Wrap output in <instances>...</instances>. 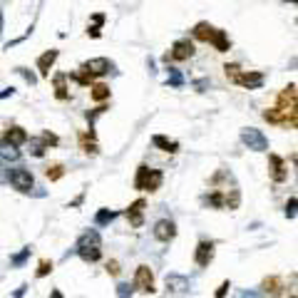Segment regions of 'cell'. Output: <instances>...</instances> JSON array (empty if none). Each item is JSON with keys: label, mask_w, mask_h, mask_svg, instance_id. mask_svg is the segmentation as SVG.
Instances as JSON below:
<instances>
[{"label": "cell", "mask_w": 298, "mask_h": 298, "mask_svg": "<svg viewBox=\"0 0 298 298\" xmlns=\"http://www.w3.org/2000/svg\"><path fill=\"white\" fill-rule=\"evenodd\" d=\"M276 107L283 110V112L296 107V84H293V82L288 84V87H283V92L279 95V104H276Z\"/></svg>", "instance_id": "obj_13"}, {"label": "cell", "mask_w": 298, "mask_h": 298, "mask_svg": "<svg viewBox=\"0 0 298 298\" xmlns=\"http://www.w3.org/2000/svg\"><path fill=\"white\" fill-rule=\"evenodd\" d=\"M166 288L172 291H189V281L182 276H166Z\"/></svg>", "instance_id": "obj_27"}, {"label": "cell", "mask_w": 298, "mask_h": 298, "mask_svg": "<svg viewBox=\"0 0 298 298\" xmlns=\"http://www.w3.org/2000/svg\"><path fill=\"white\" fill-rule=\"evenodd\" d=\"M152 144L159 147L162 152H166V154H177V152H179V142L169 139V137H164V134H154V137H152Z\"/></svg>", "instance_id": "obj_15"}, {"label": "cell", "mask_w": 298, "mask_h": 298, "mask_svg": "<svg viewBox=\"0 0 298 298\" xmlns=\"http://www.w3.org/2000/svg\"><path fill=\"white\" fill-rule=\"evenodd\" d=\"M90 97L95 102H104V99H110V84H104V82H97V84H90Z\"/></svg>", "instance_id": "obj_23"}, {"label": "cell", "mask_w": 298, "mask_h": 298, "mask_svg": "<svg viewBox=\"0 0 298 298\" xmlns=\"http://www.w3.org/2000/svg\"><path fill=\"white\" fill-rule=\"evenodd\" d=\"M162 179H164V174L159 172V169H149L147 172V179H144V184H142V191H157L159 186H162Z\"/></svg>", "instance_id": "obj_14"}, {"label": "cell", "mask_w": 298, "mask_h": 298, "mask_svg": "<svg viewBox=\"0 0 298 298\" xmlns=\"http://www.w3.org/2000/svg\"><path fill=\"white\" fill-rule=\"evenodd\" d=\"M107 273L110 276H119V264L117 261H107Z\"/></svg>", "instance_id": "obj_41"}, {"label": "cell", "mask_w": 298, "mask_h": 298, "mask_svg": "<svg viewBox=\"0 0 298 298\" xmlns=\"http://www.w3.org/2000/svg\"><path fill=\"white\" fill-rule=\"evenodd\" d=\"M52 84H55V97L57 99H67L70 97V87H67V75L65 72H57L55 77H52Z\"/></svg>", "instance_id": "obj_19"}, {"label": "cell", "mask_w": 298, "mask_h": 298, "mask_svg": "<svg viewBox=\"0 0 298 298\" xmlns=\"http://www.w3.org/2000/svg\"><path fill=\"white\" fill-rule=\"evenodd\" d=\"M194 42H191V40H186V37H182V40H177L174 42V45H172V52H169L166 55V60L169 57H172V60H189V57H194Z\"/></svg>", "instance_id": "obj_8"}, {"label": "cell", "mask_w": 298, "mask_h": 298, "mask_svg": "<svg viewBox=\"0 0 298 298\" xmlns=\"http://www.w3.org/2000/svg\"><path fill=\"white\" fill-rule=\"evenodd\" d=\"M70 77H72L77 84H84V87H90V84L95 82V77H92L90 72H84V70H77V72H72Z\"/></svg>", "instance_id": "obj_29"}, {"label": "cell", "mask_w": 298, "mask_h": 298, "mask_svg": "<svg viewBox=\"0 0 298 298\" xmlns=\"http://www.w3.org/2000/svg\"><path fill=\"white\" fill-rule=\"evenodd\" d=\"M30 137H28V132L23 130V127H17V124H13V127H8V130L3 132V139L0 142H8V144H13V147H20V144H25Z\"/></svg>", "instance_id": "obj_11"}, {"label": "cell", "mask_w": 298, "mask_h": 298, "mask_svg": "<svg viewBox=\"0 0 298 298\" xmlns=\"http://www.w3.org/2000/svg\"><path fill=\"white\" fill-rule=\"evenodd\" d=\"M239 72H241V67L236 65V62H231V65H224V75H226V77H229L231 82H236Z\"/></svg>", "instance_id": "obj_33"}, {"label": "cell", "mask_w": 298, "mask_h": 298, "mask_svg": "<svg viewBox=\"0 0 298 298\" xmlns=\"http://www.w3.org/2000/svg\"><path fill=\"white\" fill-rule=\"evenodd\" d=\"M0 157L3 159H10V162H17L20 159V149L8 144V142H0Z\"/></svg>", "instance_id": "obj_24"}, {"label": "cell", "mask_w": 298, "mask_h": 298, "mask_svg": "<svg viewBox=\"0 0 298 298\" xmlns=\"http://www.w3.org/2000/svg\"><path fill=\"white\" fill-rule=\"evenodd\" d=\"M281 288H283V281L279 279V276H268V279H264V283H261V291L266 293V296H279L281 293Z\"/></svg>", "instance_id": "obj_20"}, {"label": "cell", "mask_w": 298, "mask_h": 298, "mask_svg": "<svg viewBox=\"0 0 298 298\" xmlns=\"http://www.w3.org/2000/svg\"><path fill=\"white\" fill-rule=\"evenodd\" d=\"M48 273H52V261L42 259V261H40V266H37V279H45Z\"/></svg>", "instance_id": "obj_35"}, {"label": "cell", "mask_w": 298, "mask_h": 298, "mask_svg": "<svg viewBox=\"0 0 298 298\" xmlns=\"http://www.w3.org/2000/svg\"><path fill=\"white\" fill-rule=\"evenodd\" d=\"M30 142V154L33 157H42V154H45V144H42V139H28Z\"/></svg>", "instance_id": "obj_30"}, {"label": "cell", "mask_w": 298, "mask_h": 298, "mask_svg": "<svg viewBox=\"0 0 298 298\" xmlns=\"http://www.w3.org/2000/svg\"><path fill=\"white\" fill-rule=\"evenodd\" d=\"M291 3H296V0H291Z\"/></svg>", "instance_id": "obj_51"}, {"label": "cell", "mask_w": 298, "mask_h": 298, "mask_svg": "<svg viewBox=\"0 0 298 298\" xmlns=\"http://www.w3.org/2000/svg\"><path fill=\"white\" fill-rule=\"evenodd\" d=\"M214 241H199L197 244V251H194V261H197V266H201V268H206L211 261H214Z\"/></svg>", "instance_id": "obj_9"}, {"label": "cell", "mask_w": 298, "mask_h": 298, "mask_svg": "<svg viewBox=\"0 0 298 298\" xmlns=\"http://www.w3.org/2000/svg\"><path fill=\"white\" fill-rule=\"evenodd\" d=\"M87 35H90V37H99V35H102V33H99V25H90V28H87Z\"/></svg>", "instance_id": "obj_43"}, {"label": "cell", "mask_w": 298, "mask_h": 298, "mask_svg": "<svg viewBox=\"0 0 298 298\" xmlns=\"http://www.w3.org/2000/svg\"><path fill=\"white\" fill-rule=\"evenodd\" d=\"M204 204L211 206V209H224V191H211L209 197H204Z\"/></svg>", "instance_id": "obj_26"}, {"label": "cell", "mask_w": 298, "mask_h": 298, "mask_svg": "<svg viewBox=\"0 0 298 298\" xmlns=\"http://www.w3.org/2000/svg\"><path fill=\"white\" fill-rule=\"evenodd\" d=\"M80 70L90 72L92 77H102V75H107L110 70H115V62L107 60V57H92V60H87V62H82Z\"/></svg>", "instance_id": "obj_4"}, {"label": "cell", "mask_w": 298, "mask_h": 298, "mask_svg": "<svg viewBox=\"0 0 298 298\" xmlns=\"http://www.w3.org/2000/svg\"><path fill=\"white\" fill-rule=\"evenodd\" d=\"M104 110H107V107H104V104H99V107H95L92 112H87V122H90V127L95 124V119H97V117H99V115H102Z\"/></svg>", "instance_id": "obj_38"}, {"label": "cell", "mask_w": 298, "mask_h": 298, "mask_svg": "<svg viewBox=\"0 0 298 298\" xmlns=\"http://www.w3.org/2000/svg\"><path fill=\"white\" fill-rule=\"evenodd\" d=\"M45 177H48L50 182L62 179V177H65V166H62V164H50V166H45Z\"/></svg>", "instance_id": "obj_28"}, {"label": "cell", "mask_w": 298, "mask_h": 298, "mask_svg": "<svg viewBox=\"0 0 298 298\" xmlns=\"http://www.w3.org/2000/svg\"><path fill=\"white\" fill-rule=\"evenodd\" d=\"M80 147H82L84 154H92V157L99 154V147H97V142H95V132H90V134L82 132V134H80Z\"/></svg>", "instance_id": "obj_21"}, {"label": "cell", "mask_w": 298, "mask_h": 298, "mask_svg": "<svg viewBox=\"0 0 298 298\" xmlns=\"http://www.w3.org/2000/svg\"><path fill=\"white\" fill-rule=\"evenodd\" d=\"M25 288H28V286H20V288H17V293H15V298H23V293H25Z\"/></svg>", "instance_id": "obj_47"}, {"label": "cell", "mask_w": 298, "mask_h": 298, "mask_svg": "<svg viewBox=\"0 0 298 298\" xmlns=\"http://www.w3.org/2000/svg\"><path fill=\"white\" fill-rule=\"evenodd\" d=\"M13 95H15V90H13V87H8L5 92H0V99H5V97H13Z\"/></svg>", "instance_id": "obj_44"}, {"label": "cell", "mask_w": 298, "mask_h": 298, "mask_svg": "<svg viewBox=\"0 0 298 298\" xmlns=\"http://www.w3.org/2000/svg\"><path fill=\"white\" fill-rule=\"evenodd\" d=\"M144 206H147L144 199H137L134 204H130V209H127V219H130V226L139 229V226L144 224Z\"/></svg>", "instance_id": "obj_12"}, {"label": "cell", "mask_w": 298, "mask_h": 298, "mask_svg": "<svg viewBox=\"0 0 298 298\" xmlns=\"http://www.w3.org/2000/svg\"><path fill=\"white\" fill-rule=\"evenodd\" d=\"M296 204H298L296 197H291L288 204H286V216H288V219H296Z\"/></svg>", "instance_id": "obj_39"}, {"label": "cell", "mask_w": 298, "mask_h": 298, "mask_svg": "<svg viewBox=\"0 0 298 298\" xmlns=\"http://www.w3.org/2000/svg\"><path fill=\"white\" fill-rule=\"evenodd\" d=\"M57 50H48V52H42L40 57H37V70H40V75H50V67L55 65V60H57Z\"/></svg>", "instance_id": "obj_16"}, {"label": "cell", "mask_w": 298, "mask_h": 298, "mask_svg": "<svg viewBox=\"0 0 298 298\" xmlns=\"http://www.w3.org/2000/svg\"><path fill=\"white\" fill-rule=\"evenodd\" d=\"M0 33H3V10H0Z\"/></svg>", "instance_id": "obj_48"}, {"label": "cell", "mask_w": 298, "mask_h": 298, "mask_svg": "<svg viewBox=\"0 0 298 298\" xmlns=\"http://www.w3.org/2000/svg\"><path fill=\"white\" fill-rule=\"evenodd\" d=\"M239 298H261L259 293H239Z\"/></svg>", "instance_id": "obj_46"}, {"label": "cell", "mask_w": 298, "mask_h": 298, "mask_svg": "<svg viewBox=\"0 0 298 298\" xmlns=\"http://www.w3.org/2000/svg\"><path fill=\"white\" fill-rule=\"evenodd\" d=\"M30 253H33V248H30V246H25L23 251L17 253V256H13V259H10V264H13V266H23V264H25V259L30 256Z\"/></svg>", "instance_id": "obj_32"}, {"label": "cell", "mask_w": 298, "mask_h": 298, "mask_svg": "<svg viewBox=\"0 0 298 298\" xmlns=\"http://www.w3.org/2000/svg\"><path fill=\"white\" fill-rule=\"evenodd\" d=\"M147 172H149V166H147V164H142V166L137 169V177H134V189H139V191H142V184H144V179H147Z\"/></svg>", "instance_id": "obj_34"}, {"label": "cell", "mask_w": 298, "mask_h": 298, "mask_svg": "<svg viewBox=\"0 0 298 298\" xmlns=\"http://www.w3.org/2000/svg\"><path fill=\"white\" fill-rule=\"evenodd\" d=\"M92 20H95V25H102V23H104V15H102V13H97Z\"/></svg>", "instance_id": "obj_45"}, {"label": "cell", "mask_w": 298, "mask_h": 298, "mask_svg": "<svg viewBox=\"0 0 298 298\" xmlns=\"http://www.w3.org/2000/svg\"><path fill=\"white\" fill-rule=\"evenodd\" d=\"M241 142L251 149V152H266L268 149V139L261 130H256V127H246V130H241Z\"/></svg>", "instance_id": "obj_2"}, {"label": "cell", "mask_w": 298, "mask_h": 298, "mask_svg": "<svg viewBox=\"0 0 298 298\" xmlns=\"http://www.w3.org/2000/svg\"><path fill=\"white\" fill-rule=\"evenodd\" d=\"M117 296H119V298H132L130 283H117Z\"/></svg>", "instance_id": "obj_37"}, {"label": "cell", "mask_w": 298, "mask_h": 298, "mask_svg": "<svg viewBox=\"0 0 298 298\" xmlns=\"http://www.w3.org/2000/svg\"><path fill=\"white\" fill-rule=\"evenodd\" d=\"M17 72H20V75H23V77H25V80H28L30 84H35V82H37V77H35L33 72H28L25 67H17Z\"/></svg>", "instance_id": "obj_40"}, {"label": "cell", "mask_w": 298, "mask_h": 298, "mask_svg": "<svg viewBox=\"0 0 298 298\" xmlns=\"http://www.w3.org/2000/svg\"><path fill=\"white\" fill-rule=\"evenodd\" d=\"M291 298H296V293H291Z\"/></svg>", "instance_id": "obj_50"}, {"label": "cell", "mask_w": 298, "mask_h": 298, "mask_svg": "<svg viewBox=\"0 0 298 298\" xmlns=\"http://www.w3.org/2000/svg\"><path fill=\"white\" fill-rule=\"evenodd\" d=\"M264 119H266L268 124L288 127V115H286L283 110H279V107H271V110H266V112H264Z\"/></svg>", "instance_id": "obj_18"}, {"label": "cell", "mask_w": 298, "mask_h": 298, "mask_svg": "<svg viewBox=\"0 0 298 298\" xmlns=\"http://www.w3.org/2000/svg\"><path fill=\"white\" fill-rule=\"evenodd\" d=\"M174 236H177V224H174L172 219H159V221L154 224V239H157V241L169 244Z\"/></svg>", "instance_id": "obj_7"}, {"label": "cell", "mask_w": 298, "mask_h": 298, "mask_svg": "<svg viewBox=\"0 0 298 298\" xmlns=\"http://www.w3.org/2000/svg\"><path fill=\"white\" fill-rule=\"evenodd\" d=\"M52 298H62V293L60 291H52Z\"/></svg>", "instance_id": "obj_49"}, {"label": "cell", "mask_w": 298, "mask_h": 298, "mask_svg": "<svg viewBox=\"0 0 298 298\" xmlns=\"http://www.w3.org/2000/svg\"><path fill=\"white\" fill-rule=\"evenodd\" d=\"M211 45L216 48V52H226V50H231V40H229V35H226V30H214V35H211Z\"/></svg>", "instance_id": "obj_17"}, {"label": "cell", "mask_w": 298, "mask_h": 298, "mask_svg": "<svg viewBox=\"0 0 298 298\" xmlns=\"http://www.w3.org/2000/svg\"><path fill=\"white\" fill-rule=\"evenodd\" d=\"M77 253H80V259L87 261V264H95V261L102 259V239H99V233L95 229L84 231L77 239Z\"/></svg>", "instance_id": "obj_1"}, {"label": "cell", "mask_w": 298, "mask_h": 298, "mask_svg": "<svg viewBox=\"0 0 298 298\" xmlns=\"http://www.w3.org/2000/svg\"><path fill=\"white\" fill-rule=\"evenodd\" d=\"M8 182H10L17 191H23V194H28V191L35 189V179H33V174H30V169H25V166H15L13 172L8 174Z\"/></svg>", "instance_id": "obj_3"}, {"label": "cell", "mask_w": 298, "mask_h": 298, "mask_svg": "<svg viewBox=\"0 0 298 298\" xmlns=\"http://www.w3.org/2000/svg\"><path fill=\"white\" fill-rule=\"evenodd\" d=\"M40 139H42V144H45V147H57V144H60L57 134H52V132H42Z\"/></svg>", "instance_id": "obj_36"}, {"label": "cell", "mask_w": 298, "mask_h": 298, "mask_svg": "<svg viewBox=\"0 0 298 298\" xmlns=\"http://www.w3.org/2000/svg\"><path fill=\"white\" fill-rule=\"evenodd\" d=\"M166 84H172V87H182V84H184V77H182V72H179V70H172V67H169V80H166Z\"/></svg>", "instance_id": "obj_31"}, {"label": "cell", "mask_w": 298, "mask_h": 298, "mask_svg": "<svg viewBox=\"0 0 298 298\" xmlns=\"http://www.w3.org/2000/svg\"><path fill=\"white\" fill-rule=\"evenodd\" d=\"M264 72H256V70H248V72H239L236 77V84H241V87L246 90H259L261 84H264Z\"/></svg>", "instance_id": "obj_10"}, {"label": "cell", "mask_w": 298, "mask_h": 298, "mask_svg": "<svg viewBox=\"0 0 298 298\" xmlns=\"http://www.w3.org/2000/svg\"><path fill=\"white\" fill-rule=\"evenodd\" d=\"M229 288H231V281H224V283H221V286H219V288H216V298H224V296H226V291H229Z\"/></svg>", "instance_id": "obj_42"}, {"label": "cell", "mask_w": 298, "mask_h": 298, "mask_svg": "<svg viewBox=\"0 0 298 298\" xmlns=\"http://www.w3.org/2000/svg\"><path fill=\"white\" fill-rule=\"evenodd\" d=\"M119 214L117 211H110V209H99L97 214H95V224L97 226H104V224H110V221H115Z\"/></svg>", "instance_id": "obj_25"}, {"label": "cell", "mask_w": 298, "mask_h": 298, "mask_svg": "<svg viewBox=\"0 0 298 298\" xmlns=\"http://www.w3.org/2000/svg\"><path fill=\"white\" fill-rule=\"evenodd\" d=\"M214 25L211 23H197L194 25V30H191V35H194V40H199V42H209L211 40V35H214Z\"/></svg>", "instance_id": "obj_22"}, {"label": "cell", "mask_w": 298, "mask_h": 298, "mask_svg": "<svg viewBox=\"0 0 298 298\" xmlns=\"http://www.w3.org/2000/svg\"><path fill=\"white\" fill-rule=\"evenodd\" d=\"M268 174H271V179H273L276 184H281V182L288 179V166H286L283 157H279V154H268Z\"/></svg>", "instance_id": "obj_6"}, {"label": "cell", "mask_w": 298, "mask_h": 298, "mask_svg": "<svg viewBox=\"0 0 298 298\" xmlns=\"http://www.w3.org/2000/svg\"><path fill=\"white\" fill-rule=\"evenodd\" d=\"M134 288H139L142 293H154L157 286H154V273L149 266H137V273H134Z\"/></svg>", "instance_id": "obj_5"}]
</instances>
